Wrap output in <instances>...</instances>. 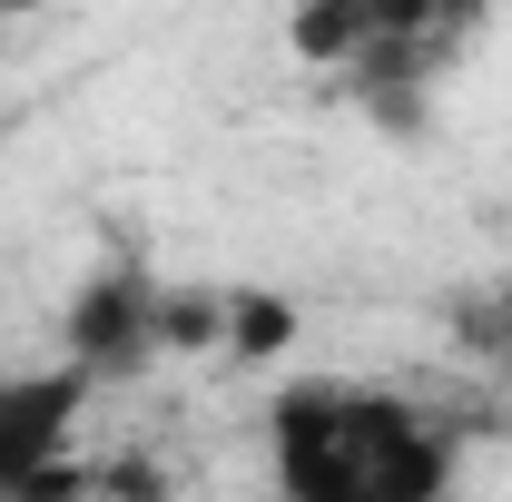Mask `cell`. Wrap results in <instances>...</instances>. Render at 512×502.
Instances as JSON below:
<instances>
[{
  "label": "cell",
  "mask_w": 512,
  "mask_h": 502,
  "mask_svg": "<svg viewBox=\"0 0 512 502\" xmlns=\"http://www.w3.org/2000/svg\"><path fill=\"white\" fill-rule=\"evenodd\" d=\"M276 502H444L463 434L384 384H286L266 404Z\"/></svg>",
  "instance_id": "1"
},
{
  "label": "cell",
  "mask_w": 512,
  "mask_h": 502,
  "mask_svg": "<svg viewBox=\"0 0 512 502\" xmlns=\"http://www.w3.org/2000/svg\"><path fill=\"white\" fill-rule=\"evenodd\" d=\"M158 306L168 286H148L138 266H99L79 296H69V365H89L99 384H128L148 375L168 345H158Z\"/></svg>",
  "instance_id": "2"
},
{
  "label": "cell",
  "mask_w": 512,
  "mask_h": 502,
  "mask_svg": "<svg viewBox=\"0 0 512 502\" xmlns=\"http://www.w3.org/2000/svg\"><path fill=\"white\" fill-rule=\"evenodd\" d=\"M99 375L89 365H50V375H0V493H20L30 473L69 463V434L89 414Z\"/></svg>",
  "instance_id": "3"
},
{
  "label": "cell",
  "mask_w": 512,
  "mask_h": 502,
  "mask_svg": "<svg viewBox=\"0 0 512 502\" xmlns=\"http://www.w3.org/2000/svg\"><path fill=\"white\" fill-rule=\"evenodd\" d=\"M444 335L483 365V375H512V276H473L444 296Z\"/></svg>",
  "instance_id": "4"
},
{
  "label": "cell",
  "mask_w": 512,
  "mask_h": 502,
  "mask_svg": "<svg viewBox=\"0 0 512 502\" xmlns=\"http://www.w3.org/2000/svg\"><path fill=\"white\" fill-rule=\"evenodd\" d=\"M286 40H296V60L306 69H355L365 60V40H375V0H296L286 10Z\"/></svg>",
  "instance_id": "5"
},
{
  "label": "cell",
  "mask_w": 512,
  "mask_h": 502,
  "mask_svg": "<svg viewBox=\"0 0 512 502\" xmlns=\"http://www.w3.org/2000/svg\"><path fill=\"white\" fill-rule=\"evenodd\" d=\"M158 345L168 355H217L227 345V296H168L158 306Z\"/></svg>",
  "instance_id": "6"
},
{
  "label": "cell",
  "mask_w": 512,
  "mask_h": 502,
  "mask_svg": "<svg viewBox=\"0 0 512 502\" xmlns=\"http://www.w3.org/2000/svg\"><path fill=\"white\" fill-rule=\"evenodd\" d=\"M286 335H296V315L276 306V296H227V345H217V355L256 365V355H276Z\"/></svg>",
  "instance_id": "7"
},
{
  "label": "cell",
  "mask_w": 512,
  "mask_h": 502,
  "mask_svg": "<svg viewBox=\"0 0 512 502\" xmlns=\"http://www.w3.org/2000/svg\"><path fill=\"white\" fill-rule=\"evenodd\" d=\"M20 10H40V0H0V20H20Z\"/></svg>",
  "instance_id": "8"
}]
</instances>
